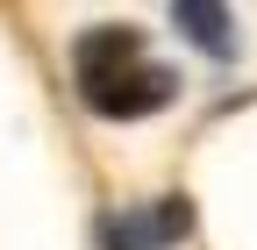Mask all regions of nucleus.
<instances>
[{"instance_id": "nucleus-2", "label": "nucleus", "mask_w": 257, "mask_h": 250, "mask_svg": "<svg viewBox=\"0 0 257 250\" xmlns=\"http://www.w3.org/2000/svg\"><path fill=\"white\" fill-rule=\"evenodd\" d=\"M193 229V200L186 193H165L150 207H121V214H100V250H172L179 236Z\"/></svg>"}, {"instance_id": "nucleus-1", "label": "nucleus", "mask_w": 257, "mask_h": 250, "mask_svg": "<svg viewBox=\"0 0 257 250\" xmlns=\"http://www.w3.org/2000/svg\"><path fill=\"white\" fill-rule=\"evenodd\" d=\"M72 86L100 121H143L179 100V72L150 57L143 29L128 22H93L72 36Z\"/></svg>"}, {"instance_id": "nucleus-3", "label": "nucleus", "mask_w": 257, "mask_h": 250, "mask_svg": "<svg viewBox=\"0 0 257 250\" xmlns=\"http://www.w3.org/2000/svg\"><path fill=\"white\" fill-rule=\"evenodd\" d=\"M172 22H179V36L214 57V65H229L236 57V22H229V0H172Z\"/></svg>"}]
</instances>
